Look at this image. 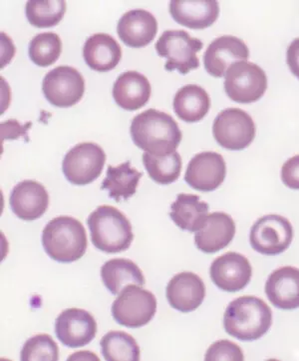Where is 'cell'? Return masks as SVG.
I'll return each instance as SVG.
<instances>
[{
  "label": "cell",
  "instance_id": "1",
  "mask_svg": "<svg viewBox=\"0 0 299 361\" xmlns=\"http://www.w3.org/2000/svg\"><path fill=\"white\" fill-rule=\"evenodd\" d=\"M130 133L140 149L159 157L176 152L183 137L173 117L154 109L134 117Z\"/></svg>",
  "mask_w": 299,
  "mask_h": 361
},
{
  "label": "cell",
  "instance_id": "2",
  "mask_svg": "<svg viewBox=\"0 0 299 361\" xmlns=\"http://www.w3.org/2000/svg\"><path fill=\"white\" fill-rule=\"evenodd\" d=\"M272 324V310L255 296H243L231 301L224 312V329L239 341L260 339L269 331Z\"/></svg>",
  "mask_w": 299,
  "mask_h": 361
},
{
  "label": "cell",
  "instance_id": "3",
  "mask_svg": "<svg viewBox=\"0 0 299 361\" xmlns=\"http://www.w3.org/2000/svg\"><path fill=\"white\" fill-rule=\"evenodd\" d=\"M83 224L71 216H58L43 229L42 245L48 257L61 264L77 262L87 250Z\"/></svg>",
  "mask_w": 299,
  "mask_h": 361
},
{
  "label": "cell",
  "instance_id": "4",
  "mask_svg": "<svg viewBox=\"0 0 299 361\" xmlns=\"http://www.w3.org/2000/svg\"><path fill=\"white\" fill-rule=\"evenodd\" d=\"M87 224L97 250L113 255L130 247L134 239L130 221L116 207L100 205L89 215Z\"/></svg>",
  "mask_w": 299,
  "mask_h": 361
},
{
  "label": "cell",
  "instance_id": "5",
  "mask_svg": "<svg viewBox=\"0 0 299 361\" xmlns=\"http://www.w3.org/2000/svg\"><path fill=\"white\" fill-rule=\"evenodd\" d=\"M203 47L200 39L191 37L185 30H167L158 39L155 49L158 56L167 59L165 68L167 71L188 74L200 66L197 54Z\"/></svg>",
  "mask_w": 299,
  "mask_h": 361
},
{
  "label": "cell",
  "instance_id": "6",
  "mask_svg": "<svg viewBox=\"0 0 299 361\" xmlns=\"http://www.w3.org/2000/svg\"><path fill=\"white\" fill-rule=\"evenodd\" d=\"M112 315L120 325L138 329L149 324L157 312L154 294L142 286H128L112 305Z\"/></svg>",
  "mask_w": 299,
  "mask_h": 361
},
{
  "label": "cell",
  "instance_id": "7",
  "mask_svg": "<svg viewBox=\"0 0 299 361\" xmlns=\"http://www.w3.org/2000/svg\"><path fill=\"white\" fill-rule=\"evenodd\" d=\"M267 90V74L255 63L239 61L227 69L224 90L227 97L238 104L257 102Z\"/></svg>",
  "mask_w": 299,
  "mask_h": 361
},
{
  "label": "cell",
  "instance_id": "8",
  "mask_svg": "<svg viewBox=\"0 0 299 361\" xmlns=\"http://www.w3.org/2000/svg\"><path fill=\"white\" fill-rule=\"evenodd\" d=\"M106 162V153L100 145L82 142L72 147L62 162L67 180L75 185H86L101 176Z\"/></svg>",
  "mask_w": 299,
  "mask_h": 361
},
{
  "label": "cell",
  "instance_id": "9",
  "mask_svg": "<svg viewBox=\"0 0 299 361\" xmlns=\"http://www.w3.org/2000/svg\"><path fill=\"white\" fill-rule=\"evenodd\" d=\"M212 135L222 147L229 150H243L250 147L255 140V121L243 109H224L215 117Z\"/></svg>",
  "mask_w": 299,
  "mask_h": 361
},
{
  "label": "cell",
  "instance_id": "10",
  "mask_svg": "<svg viewBox=\"0 0 299 361\" xmlns=\"http://www.w3.org/2000/svg\"><path fill=\"white\" fill-rule=\"evenodd\" d=\"M293 238V226L281 215H265L251 227L250 245L262 255H281L289 247Z\"/></svg>",
  "mask_w": 299,
  "mask_h": 361
},
{
  "label": "cell",
  "instance_id": "11",
  "mask_svg": "<svg viewBox=\"0 0 299 361\" xmlns=\"http://www.w3.org/2000/svg\"><path fill=\"white\" fill-rule=\"evenodd\" d=\"M43 93L54 106L67 109L80 102L85 92V80L77 69L57 66L45 75Z\"/></svg>",
  "mask_w": 299,
  "mask_h": 361
},
{
  "label": "cell",
  "instance_id": "12",
  "mask_svg": "<svg viewBox=\"0 0 299 361\" xmlns=\"http://www.w3.org/2000/svg\"><path fill=\"white\" fill-rule=\"evenodd\" d=\"M55 334L64 345L70 348H83L95 338L97 322L86 310L69 308L57 317Z\"/></svg>",
  "mask_w": 299,
  "mask_h": 361
},
{
  "label": "cell",
  "instance_id": "13",
  "mask_svg": "<svg viewBox=\"0 0 299 361\" xmlns=\"http://www.w3.org/2000/svg\"><path fill=\"white\" fill-rule=\"evenodd\" d=\"M250 50L243 40L231 35L215 38L203 54V66L210 75L221 78L234 63L248 61Z\"/></svg>",
  "mask_w": 299,
  "mask_h": 361
},
{
  "label": "cell",
  "instance_id": "14",
  "mask_svg": "<svg viewBox=\"0 0 299 361\" xmlns=\"http://www.w3.org/2000/svg\"><path fill=\"white\" fill-rule=\"evenodd\" d=\"M226 174V161L220 153L201 152L189 164L185 181L193 190L212 191L224 183Z\"/></svg>",
  "mask_w": 299,
  "mask_h": 361
},
{
  "label": "cell",
  "instance_id": "15",
  "mask_svg": "<svg viewBox=\"0 0 299 361\" xmlns=\"http://www.w3.org/2000/svg\"><path fill=\"white\" fill-rule=\"evenodd\" d=\"M253 270L248 258L236 252L217 257L210 267V279L222 290L236 293L250 283Z\"/></svg>",
  "mask_w": 299,
  "mask_h": 361
},
{
  "label": "cell",
  "instance_id": "16",
  "mask_svg": "<svg viewBox=\"0 0 299 361\" xmlns=\"http://www.w3.org/2000/svg\"><path fill=\"white\" fill-rule=\"evenodd\" d=\"M12 212L25 221L40 219L49 207V195L46 188L34 180H24L14 186L11 191Z\"/></svg>",
  "mask_w": 299,
  "mask_h": 361
},
{
  "label": "cell",
  "instance_id": "17",
  "mask_svg": "<svg viewBox=\"0 0 299 361\" xmlns=\"http://www.w3.org/2000/svg\"><path fill=\"white\" fill-rule=\"evenodd\" d=\"M205 298V283L193 272H181L167 283V300L179 312H193L202 305Z\"/></svg>",
  "mask_w": 299,
  "mask_h": 361
},
{
  "label": "cell",
  "instance_id": "18",
  "mask_svg": "<svg viewBox=\"0 0 299 361\" xmlns=\"http://www.w3.org/2000/svg\"><path fill=\"white\" fill-rule=\"evenodd\" d=\"M117 32L127 47L140 49L154 40L158 32V21L145 9H133L120 18Z\"/></svg>",
  "mask_w": 299,
  "mask_h": 361
},
{
  "label": "cell",
  "instance_id": "19",
  "mask_svg": "<svg viewBox=\"0 0 299 361\" xmlns=\"http://www.w3.org/2000/svg\"><path fill=\"white\" fill-rule=\"evenodd\" d=\"M170 13L179 25L191 30H205L214 25L220 14L215 0H173Z\"/></svg>",
  "mask_w": 299,
  "mask_h": 361
},
{
  "label": "cell",
  "instance_id": "20",
  "mask_svg": "<svg viewBox=\"0 0 299 361\" xmlns=\"http://www.w3.org/2000/svg\"><path fill=\"white\" fill-rule=\"evenodd\" d=\"M236 234L234 219L224 212L208 215L205 224L196 233L195 243L203 253H215L224 250Z\"/></svg>",
  "mask_w": 299,
  "mask_h": 361
},
{
  "label": "cell",
  "instance_id": "21",
  "mask_svg": "<svg viewBox=\"0 0 299 361\" xmlns=\"http://www.w3.org/2000/svg\"><path fill=\"white\" fill-rule=\"evenodd\" d=\"M265 293L275 307L293 310L299 307V269L284 267L274 270L265 284Z\"/></svg>",
  "mask_w": 299,
  "mask_h": 361
},
{
  "label": "cell",
  "instance_id": "22",
  "mask_svg": "<svg viewBox=\"0 0 299 361\" xmlns=\"http://www.w3.org/2000/svg\"><path fill=\"white\" fill-rule=\"evenodd\" d=\"M150 81L137 71L121 73L115 81L113 97L125 111H135L147 104L151 97Z\"/></svg>",
  "mask_w": 299,
  "mask_h": 361
},
{
  "label": "cell",
  "instance_id": "23",
  "mask_svg": "<svg viewBox=\"0 0 299 361\" xmlns=\"http://www.w3.org/2000/svg\"><path fill=\"white\" fill-rule=\"evenodd\" d=\"M83 57L91 69L106 73L118 66L122 59V49L111 35L96 33L86 40L83 47Z\"/></svg>",
  "mask_w": 299,
  "mask_h": 361
},
{
  "label": "cell",
  "instance_id": "24",
  "mask_svg": "<svg viewBox=\"0 0 299 361\" xmlns=\"http://www.w3.org/2000/svg\"><path fill=\"white\" fill-rule=\"evenodd\" d=\"M103 283L113 295H118L128 286H145V276L137 264L125 258H114L103 264Z\"/></svg>",
  "mask_w": 299,
  "mask_h": 361
},
{
  "label": "cell",
  "instance_id": "25",
  "mask_svg": "<svg viewBox=\"0 0 299 361\" xmlns=\"http://www.w3.org/2000/svg\"><path fill=\"white\" fill-rule=\"evenodd\" d=\"M209 214V204L202 202L200 196L179 193L171 205L172 221L183 231H198L205 224Z\"/></svg>",
  "mask_w": 299,
  "mask_h": 361
},
{
  "label": "cell",
  "instance_id": "26",
  "mask_svg": "<svg viewBox=\"0 0 299 361\" xmlns=\"http://www.w3.org/2000/svg\"><path fill=\"white\" fill-rule=\"evenodd\" d=\"M210 99L201 86L185 85L177 92L174 98V111L186 123H198L210 111Z\"/></svg>",
  "mask_w": 299,
  "mask_h": 361
},
{
  "label": "cell",
  "instance_id": "27",
  "mask_svg": "<svg viewBox=\"0 0 299 361\" xmlns=\"http://www.w3.org/2000/svg\"><path fill=\"white\" fill-rule=\"evenodd\" d=\"M142 172L131 166L130 161L118 166H108L106 178L103 180L101 190H107L109 196L116 200H127L135 195Z\"/></svg>",
  "mask_w": 299,
  "mask_h": 361
},
{
  "label": "cell",
  "instance_id": "28",
  "mask_svg": "<svg viewBox=\"0 0 299 361\" xmlns=\"http://www.w3.org/2000/svg\"><path fill=\"white\" fill-rule=\"evenodd\" d=\"M107 361H139L140 348L133 336L124 331H110L100 341Z\"/></svg>",
  "mask_w": 299,
  "mask_h": 361
},
{
  "label": "cell",
  "instance_id": "29",
  "mask_svg": "<svg viewBox=\"0 0 299 361\" xmlns=\"http://www.w3.org/2000/svg\"><path fill=\"white\" fill-rule=\"evenodd\" d=\"M143 164L150 178L155 183L164 185L174 183L181 176L183 167L181 155L177 152L162 157L145 152Z\"/></svg>",
  "mask_w": 299,
  "mask_h": 361
},
{
  "label": "cell",
  "instance_id": "30",
  "mask_svg": "<svg viewBox=\"0 0 299 361\" xmlns=\"http://www.w3.org/2000/svg\"><path fill=\"white\" fill-rule=\"evenodd\" d=\"M66 11L63 0H30L26 4V18L37 28L53 27L58 25Z\"/></svg>",
  "mask_w": 299,
  "mask_h": 361
},
{
  "label": "cell",
  "instance_id": "31",
  "mask_svg": "<svg viewBox=\"0 0 299 361\" xmlns=\"http://www.w3.org/2000/svg\"><path fill=\"white\" fill-rule=\"evenodd\" d=\"M62 52L61 38L54 32H44L36 35L30 42V57L33 63L47 68L58 61Z\"/></svg>",
  "mask_w": 299,
  "mask_h": 361
},
{
  "label": "cell",
  "instance_id": "32",
  "mask_svg": "<svg viewBox=\"0 0 299 361\" xmlns=\"http://www.w3.org/2000/svg\"><path fill=\"white\" fill-rule=\"evenodd\" d=\"M58 357V345L48 334L31 337L24 343L20 355L23 361H57Z\"/></svg>",
  "mask_w": 299,
  "mask_h": 361
},
{
  "label": "cell",
  "instance_id": "33",
  "mask_svg": "<svg viewBox=\"0 0 299 361\" xmlns=\"http://www.w3.org/2000/svg\"><path fill=\"white\" fill-rule=\"evenodd\" d=\"M205 360L207 361H243L245 357L241 348L236 343L229 341H221L210 346L205 353Z\"/></svg>",
  "mask_w": 299,
  "mask_h": 361
},
{
  "label": "cell",
  "instance_id": "34",
  "mask_svg": "<svg viewBox=\"0 0 299 361\" xmlns=\"http://www.w3.org/2000/svg\"><path fill=\"white\" fill-rule=\"evenodd\" d=\"M281 180L287 188L299 190V155L291 157L284 164Z\"/></svg>",
  "mask_w": 299,
  "mask_h": 361
},
{
  "label": "cell",
  "instance_id": "35",
  "mask_svg": "<svg viewBox=\"0 0 299 361\" xmlns=\"http://www.w3.org/2000/svg\"><path fill=\"white\" fill-rule=\"evenodd\" d=\"M31 123L21 126L15 119H11L1 123V140H16L20 136H26L27 129L30 128Z\"/></svg>",
  "mask_w": 299,
  "mask_h": 361
},
{
  "label": "cell",
  "instance_id": "36",
  "mask_svg": "<svg viewBox=\"0 0 299 361\" xmlns=\"http://www.w3.org/2000/svg\"><path fill=\"white\" fill-rule=\"evenodd\" d=\"M286 62L291 73L299 80V37L289 44L286 52Z\"/></svg>",
  "mask_w": 299,
  "mask_h": 361
}]
</instances>
